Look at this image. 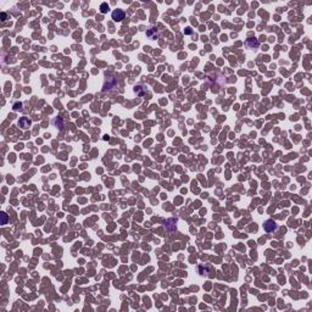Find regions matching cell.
Returning <instances> with one entry per match:
<instances>
[{"label":"cell","mask_w":312,"mask_h":312,"mask_svg":"<svg viewBox=\"0 0 312 312\" xmlns=\"http://www.w3.org/2000/svg\"><path fill=\"white\" fill-rule=\"evenodd\" d=\"M263 227H264V231H266V232H273L274 229L277 228V225H275V222H274V221L268 220V221L263 225Z\"/></svg>","instance_id":"2"},{"label":"cell","mask_w":312,"mask_h":312,"mask_svg":"<svg viewBox=\"0 0 312 312\" xmlns=\"http://www.w3.org/2000/svg\"><path fill=\"white\" fill-rule=\"evenodd\" d=\"M19 126L26 129V128H28L29 126H31V121H29L28 118H26V117H22V118L19 121Z\"/></svg>","instance_id":"3"},{"label":"cell","mask_w":312,"mask_h":312,"mask_svg":"<svg viewBox=\"0 0 312 312\" xmlns=\"http://www.w3.org/2000/svg\"><path fill=\"white\" fill-rule=\"evenodd\" d=\"M112 19L116 21V22H121L123 19H125V12L122 10H115L112 12Z\"/></svg>","instance_id":"1"},{"label":"cell","mask_w":312,"mask_h":312,"mask_svg":"<svg viewBox=\"0 0 312 312\" xmlns=\"http://www.w3.org/2000/svg\"><path fill=\"white\" fill-rule=\"evenodd\" d=\"M1 216H3V225H5V223H6V220H8V216H6L5 212H3Z\"/></svg>","instance_id":"5"},{"label":"cell","mask_w":312,"mask_h":312,"mask_svg":"<svg viewBox=\"0 0 312 312\" xmlns=\"http://www.w3.org/2000/svg\"><path fill=\"white\" fill-rule=\"evenodd\" d=\"M100 10H101V12L105 14V12H107V10H109V5L106 3H104L101 4V6H100Z\"/></svg>","instance_id":"4"}]
</instances>
